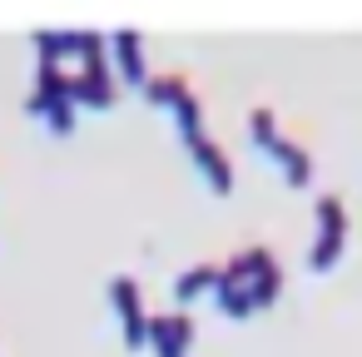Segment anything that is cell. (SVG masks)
<instances>
[{
  "instance_id": "7a4b0ae2",
  "label": "cell",
  "mask_w": 362,
  "mask_h": 357,
  "mask_svg": "<svg viewBox=\"0 0 362 357\" xmlns=\"http://www.w3.org/2000/svg\"><path fill=\"white\" fill-rule=\"evenodd\" d=\"M273 154H278V164H283V174H288V184H308L313 179V164H308V154L298 149V144H273Z\"/></svg>"
},
{
  "instance_id": "6da1fadb",
  "label": "cell",
  "mask_w": 362,
  "mask_h": 357,
  "mask_svg": "<svg viewBox=\"0 0 362 357\" xmlns=\"http://www.w3.org/2000/svg\"><path fill=\"white\" fill-rule=\"evenodd\" d=\"M342 238H347V213H342V199L327 194V199H317V243H313V258H308L313 273H327L337 263Z\"/></svg>"
}]
</instances>
